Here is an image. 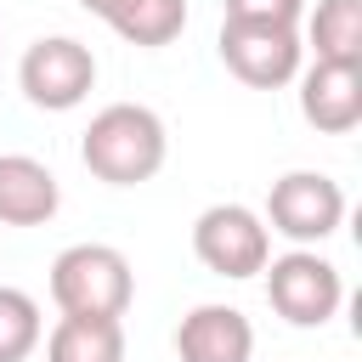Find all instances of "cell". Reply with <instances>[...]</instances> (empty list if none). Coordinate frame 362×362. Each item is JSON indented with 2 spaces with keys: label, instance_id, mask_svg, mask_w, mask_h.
<instances>
[{
  "label": "cell",
  "instance_id": "obj_1",
  "mask_svg": "<svg viewBox=\"0 0 362 362\" xmlns=\"http://www.w3.org/2000/svg\"><path fill=\"white\" fill-rule=\"evenodd\" d=\"M79 158H85V170H90L96 181H107V187H141V181H153V175L164 170V158H170V130H164V119H158L153 107H141V102H107V107L85 124Z\"/></svg>",
  "mask_w": 362,
  "mask_h": 362
},
{
  "label": "cell",
  "instance_id": "obj_2",
  "mask_svg": "<svg viewBox=\"0 0 362 362\" xmlns=\"http://www.w3.org/2000/svg\"><path fill=\"white\" fill-rule=\"evenodd\" d=\"M136 300V272L113 243H68L51 260V305L62 317H124Z\"/></svg>",
  "mask_w": 362,
  "mask_h": 362
},
{
  "label": "cell",
  "instance_id": "obj_3",
  "mask_svg": "<svg viewBox=\"0 0 362 362\" xmlns=\"http://www.w3.org/2000/svg\"><path fill=\"white\" fill-rule=\"evenodd\" d=\"M266 300L288 328H322L345 305V277L317 249H288L266 260Z\"/></svg>",
  "mask_w": 362,
  "mask_h": 362
},
{
  "label": "cell",
  "instance_id": "obj_4",
  "mask_svg": "<svg viewBox=\"0 0 362 362\" xmlns=\"http://www.w3.org/2000/svg\"><path fill=\"white\" fill-rule=\"evenodd\" d=\"M260 221H266V232L288 238L294 249H317L345 221V187L322 170H288V175L272 181Z\"/></svg>",
  "mask_w": 362,
  "mask_h": 362
},
{
  "label": "cell",
  "instance_id": "obj_5",
  "mask_svg": "<svg viewBox=\"0 0 362 362\" xmlns=\"http://www.w3.org/2000/svg\"><path fill=\"white\" fill-rule=\"evenodd\" d=\"M17 85H23V96L34 107L68 113V107H79L96 90V57L74 34H40L23 51V62H17Z\"/></svg>",
  "mask_w": 362,
  "mask_h": 362
},
{
  "label": "cell",
  "instance_id": "obj_6",
  "mask_svg": "<svg viewBox=\"0 0 362 362\" xmlns=\"http://www.w3.org/2000/svg\"><path fill=\"white\" fill-rule=\"evenodd\" d=\"M192 255L204 260V272L243 283V277L266 272V260H272V232H266L260 209H249V204H209V209L192 221Z\"/></svg>",
  "mask_w": 362,
  "mask_h": 362
},
{
  "label": "cell",
  "instance_id": "obj_7",
  "mask_svg": "<svg viewBox=\"0 0 362 362\" xmlns=\"http://www.w3.org/2000/svg\"><path fill=\"white\" fill-rule=\"evenodd\" d=\"M300 28H277V23H221V62L232 79H243L249 90H277L288 79H300Z\"/></svg>",
  "mask_w": 362,
  "mask_h": 362
},
{
  "label": "cell",
  "instance_id": "obj_8",
  "mask_svg": "<svg viewBox=\"0 0 362 362\" xmlns=\"http://www.w3.org/2000/svg\"><path fill=\"white\" fill-rule=\"evenodd\" d=\"M300 113L322 136H351L362 124V68H351V62L300 68Z\"/></svg>",
  "mask_w": 362,
  "mask_h": 362
},
{
  "label": "cell",
  "instance_id": "obj_9",
  "mask_svg": "<svg viewBox=\"0 0 362 362\" xmlns=\"http://www.w3.org/2000/svg\"><path fill=\"white\" fill-rule=\"evenodd\" d=\"M175 356L181 362H249L255 356V322L238 305H192L175 328Z\"/></svg>",
  "mask_w": 362,
  "mask_h": 362
},
{
  "label": "cell",
  "instance_id": "obj_10",
  "mask_svg": "<svg viewBox=\"0 0 362 362\" xmlns=\"http://www.w3.org/2000/svg\"><path fill=\"white\" fill-rule=\"evenodd\" d=\"M62 204L51 164L34 153H0V226H45Z\"/></svg>",
  "mask_w": 362,
  "mask_h": 362
},
{
  "label": "cell",
  "instance_id": "obj_11",
  "mask_svg": "<svg viewBox=\"0 0 362 362\" xmlns=\"http://www.w3.org/2000/svg\"><path fill=\"white\" fill-rule=\"evenodd\" d=\"M79 6L102 17L124 45H141V51H158L187 28V0H79Z\"/></svg>",
  "mask_w": 362,
  "mask_h": 362
},
{
  "label": "cell",
  "instance_id": "obj_12",
  "mask_svg": "<svg viewBox=\"0 0 362 362\" xmlns=\"http://www.w3.org/2000/svg\"><path fill=\"white\" fill-rule=\"evenodd\" d=\"M45 362H124L119 317H62L45 334Z\"/></svg>",
  "mask_w": 362,
  "mask_h": 362
},
{
  "label": "cell",
  "instance_id": "obj_13",
  "mask_svg": "<svg viewBox=\"0 0 362 362\" xmlns=\"http://www.w3.org/2000/svg\"><path fill=\"white\" fill-rule=\"evenodd\" d=\"M317 51V62H351L362 68V0H317V11L305 17V40Z\"/></svg>",
  "mask_w": 362,
  "mask_h": 362
},
{
  "label": "cell",
  "instance_id": "obj_14",
  "mask_svg": "<svg viewBox=\"0 0 362 362\" xmlns=\"http://www.w3.org/2000/svg\"><path fill=\"white\" fill-rule=\"evenodd\" d=\"M45 339V322H40V300L0 283V362H28Z\"/></svg>",
  "mask_w": 362,
  "mask_h": 362
},
{
  "label": "cell",
  "instance_id": "obj_15",
  "mask_svg": "<svg viewBox=\"0 0 362 362\" xmlns=\"http://www.w3.org/2000/svg\"><path fill=\"white\" fill-rule=\"evenodd\" d=\"M221 23H277V28H300L305 0H221Z\"/></svg>",
  "mask_w": 362,
  "mask_h": 362
}]
</instances>
